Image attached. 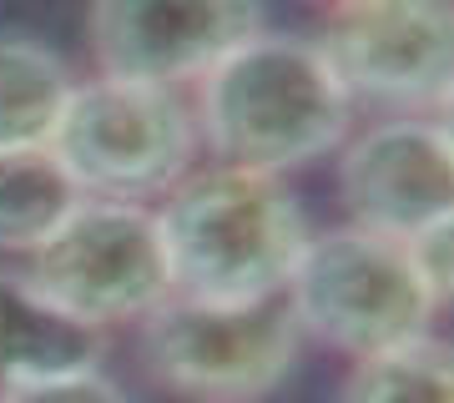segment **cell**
<instances>
[{"label": "cell", "mask_w": 454, "mask_h": 403, "mask_svg": "<svg viewBox=\"0 0 454 403\" xmlns=\"http://www.w3.org/2000/svg\"><path fill=\"white\" fill-rule=\"evenodd\" d=\"M71 66L31 35H0V151L46 146L71 97Z\"/></svg>", "instance_id": "cell-11"}, {"label": "cell", "mask_w": 454, "mask_h": 403, "mask_svg": "<svg viewBox=\"0 0 454 403\" xmlns=\"http://www.w3.org/2000/svg\"><path fill=\"white\" fill-rule=\"evenodd\" d=\"M339 192L354 227L404 242L454 217V136L434 116H389L343 146Z\"/></svg>", "instance_id": "cell-9"}, {"label": "cell", "mask_w": 454, "mask_h": 403, "mask_svg": "<svg viewBox=\"0 0 454 403\" xmlns=\"http://www.w3.org/2000/svg\"><path fill=\"white\" fill-rule=\"evenodd\" d=\"M339 403H454V358L450 343L424 333L414 343L354 358Z\"/></svg>", "instance_id": "cell-13"}, {"label": "cell", "mask_w": 454, "mask_h": 403, "mask_svg": "<svg viewBox=\"0 0 454 403\" xmlns=\"http://www.w3.org/2000/svg\"><path fill=\"white\" fill-rule=\"evenodd\" d=\"M106 333L66 318L26 277L0 273V403L35 384L101 368Z\"/></svg>", "instance_id": "cell-10"}, {"label": "cell", "mask_w": 454, "mask_h": 403, "mask_svg": "<svg viewBox=\"0 0 454 403\" xmlns=\"http://www.w3.org/2000/svg\"><path fill=\"white\" fill-rule=\"evenodd\" d=\"M46 146L82 197L146 207L192 172L197 121L172 86L91 76L71 86Z\"/></svg>", "instance_id": "cell-3"}, {"label": "cell", "mask_w": 454, "mask_h": 403, "mask_svg": "<svg viewBox=\"0 0 454 403\" xmlns=\"http://www.w3.org/2000/svg\"><path fill=\"white\" fill-rule=\"evenodd\" d=\"M26 283L97 333L116 322H142L172 298L157 207L86 197L31 252Z\"/></svg>", "instance_id": "cell-6"}, {"label": "cell", "mask_w": 454, "mask_h": 403, "mask_svg": "<svg viewBox=\"0 0 454 403\" xmlns=\"http://www.w3.org/2000/svg\"><path fill=\"white\" fill-rule=\"evenodd\" d=\"M348 101L399 116H444L454 86L450 0H339L313 41Z\"/></svg>", "instance_id": "cell-7"}, {"label": "cell", "mask_w": 454, "mask_h": 403, "mask_svg": "<svg viewBox=\"0 0 454 403\" xmlns=\"http://www.w3.org/2000/svg\"><path fill=\"white\" fill-rule=\"evenodd\" d=\"M5 403H131L121 393V384H112L101 368L91 373H71V378H56V384H35L11 393Z\"/></svg>", "instance_id": "cell-15"}, {"label": "cell", "mask_w": 454, "mask_h": 403, "mask_svg": "<svg viewBox=\"0 0 454 403\" xmlns=\"http://www.w3.org/2000/svg\"><path fill=\"white\" fill-rule=\"evenodd\" d=\"M262 31L258 0H91L86 41L97 76L187 86Z\"/></svg>", "instance_id": "cell-8"}, {"label": "cell", "mask_w": 454, "mask_h": 403, "mask_svg": "<svg viewBox=\"0 0 454 403\" xmlns=\"http://www.w3.org/2000/svg\"><path fill=\"white\" fill-rule=\"evenodd\" d=\"M167 273L177 298L197 303H268L309 247V217L273 172L212 161L192 167L157 207Z\"/></svg>", "instance_id": "cell-1"}, {"label": "cell", "mask_w": 454, "mask_h": 403, "mask_svg": "<svg viewBox=\"0 0 454 403\" xmlns=\"http://www.w3.org/2000/svg\"><path fill=\"white\" fill-rule=\"evenodd\" d=\"M146 373L192 403H258L298 363L303 328L283 298L197 303L167 298L142 322Z\"/></svg>", "instance_id": "cell-5"}, {"label": "cell", "mask_w": 454, "mask_h": 403, "mask_svg": "<svg viewBox=\"0 0 454 403\" xmlns=\"http://www.w3.org/2000/svg\"><path fill=\"white\" fill-rule=\"evenodd\" d=\"M404 252H409V262H414L419 283L429 288V298L444 307L450 303V283H454V217L424 227L414 237H404Z\"/></svg>", "instance_id": "cell-14"}, {"label": "cell", "mask_w": 454, "mask_h": 403, "mask_svg": "<svg viewBox=\"0 0 454 403\" xmlns=\"http://www.w3.org/2000/svg\"><path fill=\"white\" fill-rule=\"evenodd\" d=\"M283 303L293 307L303 338H318L348 358L424 338L439 313L404 242L364 232L354 222L309 237Z\"/></svg>", "instance_id": "cell-4"}, {"label": "cell", "mask_w": 454, "mask_h": 403, "mask_svg": "<svg viewBox=\"0 0 454 403\" xmlns=\"http://www.w3.org/2000/svg\"><path fill=\"white\" fill-rule=\"evenodd\" d=\"M82 202V187L66 177V167L51 157V146L0 151V252L31 258Z\"/></svg>", "instance_id": "cell-12"}, {"label": "cell", "mask_w": 454, "mask_h": 403, "mask_svg": "<svg viewBox=\"0 0 454 403\" xmlns=\"http://www.w3.org/2000/svg\"><path fill=\"white\" fill-rule=\"evenodd\" d=\"M333 5H339V0H333Z\"/></svg>", "instance_id": "cell-16"}, {"label": "cell", "mask_w": 454, "mask_h": 403, "mask_svg": "<svg viewBox=\"0 0 454 403\" xmlns=\"http://www.w3.org/2000/svg\"><path fill=\"white\" fill-rule=\"evenodd\" d=\"M354 101L339 86L324 50L303 35L258 31L197 81V142L217 161L253 172H293L328 157L348 136Z\"/></svg>", "instance_id": "cell-2"}]
</instances>
